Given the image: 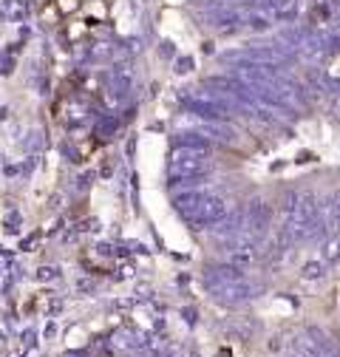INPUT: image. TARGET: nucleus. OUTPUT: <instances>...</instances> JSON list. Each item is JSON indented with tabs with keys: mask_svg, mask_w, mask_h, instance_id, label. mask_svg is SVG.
Wrapping results in <instances>:
<instances>
[{
	"mask_svg": "<svg viewBox=\"0 0 340 357\" xmlns=\"http://www.w3.org/2000/svg\"><path fill=\"white\" fill-rule=\"evenodd\" d=\"M179 207L188 213L196 224H210L215 219L224 216V201L215 199V196H207V193H190L179 199Z\"/></svg>",
	"mask_w": 340,
	"mask_h": 357,
	"instance_id": "obj_1",
	"label": "nucleus"
},
{
	"mask_svg": "<svg viewBox=\"0 0 340 357\" xmlns=\"http://www.w3.org/2000/svg\"><path fill=\"white\" fill-rule=\"evenodd\" d=\"M204 170H210V159H207V151H181L173 156L170 162V173L173 176H202Z\"/></svg>",
	"mask_w": 340,
	"mask_h": 357,
	"instance_id": "obj_2",
	"label": "nucleus"
}]
</instances>
